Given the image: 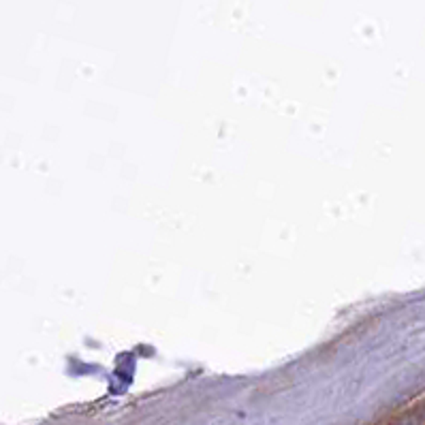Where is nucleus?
<instances>
[{
    "label": "nucleus",
    "instance_id": "1",
    "mask_svg": "<svg viewBox=\"0 0 425 425\" xmlns=\"http://www.w3.org/2000/svg\"><path fill=\"white\" fill-rule=\"evenodd\" d=\"M398 425H404V424H398Z\"/></svg>",
    "mask_w": 425,
    "mask_h": 425
}]
</instances>
